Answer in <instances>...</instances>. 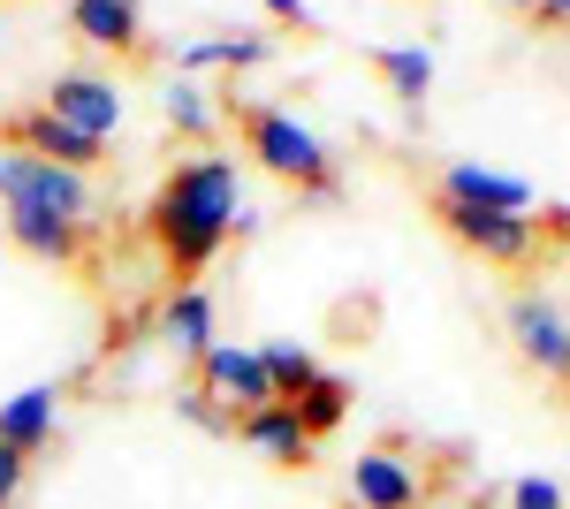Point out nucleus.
<instances>
[{"mask_svg": "<svg viewBox=\"0 0 570 509\" xmlns=\"http://www.w3.org/2000/svg\"><path fill=\"white\" fill-rule=\"evenodd\" d=\"M434 221L464 244V252H480L487 266H532V252H540V221H525V213H494V206L434 198Z\"/></svg>", "mask_w": 570, "mask_h": 509, "instance_id": "20e7f679", "label": "nucleus"}, {"mask_svg": "<svg viewBox=\"0 0 570 509\" xmlns=\"http://www.w3.org/2000/svg\"><path fill=\"white\" fill-rule=\"evenodd\" d=\"M0 206H23V213H53L61 228H77V236H99L107 221V198H99V183L77 168H53V160H31V153H0Z\"/></svg>", "mask_w": 570, "mask_h": 509, "instance_id": "7ed1b4c3", "label": "nucleus"}, {"mask_svg": "<svg viewBox=\"0 0 570 509\" xmlns=\"http://www.w3.org/2000/svg\"><path fill=\"white\" fill-rule=\"evenodd\" d=\"M274 46L266 39H252V31H236V39H190V46H176V77H206V69H259Z\"/></svg>", "mask_w": 570, "mask_h": 509, "instance_id": "dca6fc26", "label": "nucleus"}, {"mask_svg": "<svg viewBox=\"0 0 570 509\" xmlns=\"http://www.w3.org/2000/svg\"><path fill=\"white\" fill-rule=\"evenodd\" d=\"M220 123H236L244 137V153L259 160L266 175H282V183H297L305 198H343V175H335V153L320 145V129H305L289 107H266V99H244V91H228L220 99Z\"/></svg>", "mask_w": 570, "mask_h": 509, "instance_id": "f03ea898", "label": "nucleus"}, {"mask_svg": "<svg viewBox=\"0 0 570 509\" xmlns=\"http://www.w3.org/2000/svg\"><path fill=\"white\" fill-rule=\"evenodd\" d=\"M46 115L107 145L115 129L130 123V99H122V85H115V77H91V69H61V77L46 85Z\"/></svg>", "mask_w": 570, "mask_h": 509, "instance_id": "39448f33", "label": "nucleus"}, {"mask_svg": "<svg viewBox=\"0 0 570 509\" xmlns=\"http://www.w3.org/2000/svg\"><path fill=\"white\" fill-rule=\"evenodd\" d=\"M176 419L206 425V433H236V419H228V411H220V403H214V395H206L198 381H190V388H176Z\"/></svg>", "mask_w": 570, "mask_h": 509, "instance_id": "412c9836", "label": "nucleus"}, {"mask_svg": "<svg viewBox=\"0 0 570 509\" xmlns=\"http://www.w3.org/2000/svg\"><path fill=\"white\" fill-rule=\"evenodd\" d=\"M69 31L91 53H137L145 46V8L137 0H69Z\"/></svg>", "mask_w": 570, "mask_h": 509, "instance_id": "9b49d317", "label": "nucleus"}, {"mask_svg": "<svg viewBox=\"0 0 570 509\" xmlns=\"http://www.w3.org/2000/svg\"><path fill=\"white\" fill-rule=\"evenodd\" d=\"M198 388L214 395L228 419H252V411H266L274 403V388H266V365L252 342H214L206 358H198Z\"/></svg>", "mask_w": 570, "mask_h": 509, "instance_id": "0eeeda50", "label": "nucleus"}, {"mask_svg": "<svg viewBox=\"0 0 570 509\" xmlns=\"http://www.w3.org/2000/svg\"><path fill=\"white\" fill-rule=\"evenodd\" d=\"M266 365V388H274V403H297L312 381H320V358H312L305 342H252Z\"/></svg>", "mask_w": 570, "mask_h": 509, "instance_id": "a211bd4d", "label": "nucleus"}, {"mask_svg": "<svg viewBox=\"0 0 570 509\" xmlns=\"http://www.w3.org/2000/svg\"><path fill=\"white\" fill-rule=\"evenodd\" d=\"M8 244L16 252H31V258H46V266H85V244L91 236H77V228H61L53 213H23V206H8Z\"/></svg>", "mask_w": 570, "mask_h": 509, "instance_id": "2eb2a0df", "label": "nucleus"}, {"mask_svg": "<svg viewBox=\"0 0 570 509\" xmlns=\"http://www.w3.org/2000/svg\"><path fill=\"white\" fill-rule=\"evenodd\" d=\"M510 342H518V358L540 365L548 381H563L570 365V312L556 290H518L510 297Z\"/></svg>", "mask_w": 570, "mask_h": 509, "instance_id": "423d86ee", "label": "nucleus"}, {"mask_svg": "<svg viewBox=\"0 0 570 509\" xmlns=\"http://www.w3.org/2000/svg\"><path fill=\"white\" fill-rule=\"evenodd\" d=\"M434 198H456V206H494V213H532V183H525V175H502V168H480V160H449Z\"/></svg>", "mask_w": 570, "mask_h": 509, "instance_id": "f8f14e48", "label": "nucleus"}, {"mask_svg": "<svg viewBox=\"0 0 570 509\" xmlns=\"http://www.w3.org/2000/svg\"><path fill=\"white\" fill-rule=\"evenodd\" d=\"M168 129H176V137H190V145H214V129H220L214 91L190 85V77H176V85H168Z\"/></svg>", "mask_w": 570, "mask_h": 509, "instance_id": "aec40b11", "label": "nucleus"}, {"mask_svg": "<svg viewBox=\"0 0 570 509\" xmlns=\"http://www.w3.org/2000/svg\"><path fill=\"white\" fill-rule=\"evenodd\" d=\"M532 16L548 23V31H563V16H570V0H532Z\"/></svg>", "mask_w": 570, "mask_h": 509, "instance_id": "393cba45", "label": "nucleus"}, {"mask_svg": "<svg viewBox=\"0 0 570 509\" xmlns=\"http://www.w3.org/2000/svg\"><path fill=\"white\" fill-rule=\"evenodd\" d=\"M373 69H381V85H389L411 115L426 107V91H434V53H426V46H381Z\"/></svg>", "mask_w": 570, "mask_h": 509, "instance_id": "f3484780", "label": "nucleus"}, {"mask_svg": "<svg viewBox=\"0 0 570 509\" xmlns=\"http://www.w3.org/2000/svg\"><path fill=\"white\" fill-rule=\"evenodd\" d=\"M53 433H61V388H53V381L16 388V395L0 403V449L39 457V449H53Z\"/></svg>", "mask_w": 570, "mask_h": 509, "instance_id": "9d476101", "label": "nucleus"}, {"mask_svg": "<svg viewBox=\"0 0 570 509\" xmlns=\"http://www.w3.org/2000/svg\"><path fill=\"white\" fill-rule=\"evenodd\" d=\"M289 419L305 425L312 441H320V433H335V425L351 419V381H343V373H320V381H312L305 395L289 403Z\"/></svg>", "mask_w": 570, "mask_h": 509, "instance_id": "6ab92c4d", "label": "nucleus"}, {"mask_svg": "<svg viewBox=\"0 0 570 509\" xmlns=\"http://www.w3.org/2000/svg\"><path fill=\"white\" fill-rule=\"evenodd\" d=\"M153 327H160V342H168L176 358H190V365H198V358H206V350L220 342V335H214V290H198V282H176Z\"/></svg>", "mask_w": 570, "mask_h": 509, "instance_id": "ddd939ff", "label": "nucleus"}, {"mask_svg": "<svg viewBox=\"0 0 570 509\" xmlns=\"http://www.w3.org/2000/svg\"><path fill=\"white\" fill-rule=\"evenodd\" d=\"M266 16H274L282 31H312V8H305V0H266Z\"/></svg>", "mask_w": 570, "mask_h": 509, "instance_id": "b1692460", "label": "nucleus"}, {"mask_svg": "<svg viewBox=\"0 0 570 509\" xmlns=\"http://www.w3.org/2000/svg\"><path fill=\"white\" fill-rule=\"evenodd\" d=\"M502 8H532V0H502Z\"/></svg>", "mask_w": 570, "mask_h": 509, "instance_id": "a878e982", "label": "nucleus"}, {"mask_svg": "<svg viewBox=\"0 0 570 509\" xmlns=\"http://www.w3.org/2000/svg\"><path fill=\"white\" fill-rule=\"evenodd\" d=\"M343 495H351V509H426V479L403 449H357Z\"/></svg>", "mask_w": 570, "mask_h": 509, "instance_id": "6e6552de", "label": "nucleus"}, {"mask_svg": "<svg viewBox=\"0 0 570 509\" xmlns=\"http://www.w3.org/2000/svg\"><path fill=\"white\" fill-rule=\"evenodd\" d=\"M8 145L16 153H31V160H53V168H77V175H91L99 168V137H85V129H69V123H53L46 107H31V115H16L8 123Z\"/></svg>", "mask_w": 570, "mask_h": 509, "instance_id": "1a4fd4ad", "label": "nucleus"}, {"mask_svg": "<svg viewBox=\"0 0 570 509\" xmlns=\"http://www.w3.org/2000/svg\"><path fill=\"white\" fill-rule=\"evenodd\" d=\"M236 433L259 449L266 464H282V471H305V464H312V449H320L305 425L289 419V403H266V411H252V419H236Z\"/></svg>", "mask_w": 570, "mask_h": 509, "instance_id": "4468645a", "label": "nucleus"}, {"mask_svg": "<svg viewBox=\"0 0 570 509\" xmlns=\"http://www.w3.org/2000/svg\"><path fill=\"white\" fill-rule=\"evenodd\" d=\"M23 487H31V457L0 449V509H16V502H23Z\"/></svg>", "mask_w": 570, "mask_h": 509, "instance_id": "5701e85b", "label": "nucleus"}, {"mask_svg": "<svg viewBox=\"0 0 570 509\" xmlns=\"http://www.w3.org/2000/svg\"><path fill=\"white\" fill-rule=\"evenodd\" d=\"M510 509H563V479H556V471H525V479H510Z\"/></svg>", "mask_w": 570, "mask_h": 509, "instance_id": "4be33fe9", "label": "nucleus"}, {"mask_svg": "<svg viewBox=\"0 0 570 509\" xmlns=\"http://www.w3.org/2000/svg\"><path fill=\"white\" fill-rule=\"evenodd\" d=\"M236 206H244V168L236 153H198V160H176L168 183L153 190L145 206V236L160 244L168 274L176 282H198L220 258V244L236 236Z\"/></svg>", "mask_w": 570, "mask_h": 509, "instance_id": "f257e3e1", "label": "nucleus"}]
</instances>
